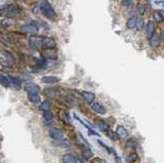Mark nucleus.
<instances>
[{
    "mask_svg": "<svg viewBox=\"0 0 164 163\" xmlns=\"http://www.w3.org/2000/svg\"><path fill=\"white\" fill-rule=\"evenodd\" d=\"M41 82L44 84H55L60 82V78L55 76H44L41 78Z\"/></svg>",
    "mask_w": 164,
    "mask_h": 163,
    "instance_id": "nucleus-13",
    "label": "nucleus"
},
{
    "mask_svg": "<svg viewBox=\"0 0 164 163\" xmlns=\"http://www.w3.org/2000/svg\"><path fill=\"white\" fill-rule=\"evenodd\" d=\"M40 9L42 11V13L44 14V17H47L48 20L57 19V13L54 11V7L51 6V4L49 3L47 0H42V1H41Z\"/></svg>",
    "mask_w": 164,
    "mask_h": 163,
    "instance_id": "nucleus-2",
    "label": "nucleus"
},
{
    "mask_svg": "<svg viewBox=\"0 0 164 163\" xmlns=\"http://www.w3.org/2000/svg\"><path fill=\"white\" fill-rule=\"evenodd\" d=\"M80 94H81V97L85 100V102H87V103H89V104H92L95 100V94L91 91L82 90V91H80Z\"/></svg>",
    "mask_w": 164,
    "mask_h": 163,
    "instance_id": "nucleus-9",
    "label": "nucleus"
},
{
    "mask_svg": "<svg viewBox=\"0 0 164 163\" xmlns=\"http://www.w3.org/2000/svg\"><path fill=\"white\" fill-rule=\"evenodd\" d=\"M43 118H44V120L49 123V122L52 121V119H54V115H52V113L49 111V112H45L44 114H43Z\"/></svg>",
    "mask_w": 164,
    "mask_h": 163,
    "instance_id": "nucleus-31",
    "label": "nucleus"
},
{
    "mask_svg": "<svg viewBox=\"0 0 164 163\" xmlns=\"http://www.w3.org/2000/svg\"><path fill=\"white\" fill-rule=\"evenodd\" d=\"M159 38H160V41L164 42V32H161V34H160Z\"/></svg>",
    "mask_w": 164,
    "mask_h": 163,
    "instance_id": "nucleus-34",
    "label": "nucleus"
},
{
    "mask_svg": "<svg viewBox=\"0 0 164 163\" xmlns=\"http://www.w3.org/2000/svg\"><path fill=\"white\" fill-rule=\"evenodd\" d=\"M162 13H163V20H164V11H162ZM164 23V22H163Z\"/></svg>",
    "mask_w": 164,
    "mask_h": 163,
    "instance_id": "nucleus-38",
    "label": "nucleus"
},
{
    "mask_svg": "<svg viewBox=\"0 0 164 163\" xmlns=\"http://www.w3.org/2000/svg\"><path fill=\"white\" fill-rule=\"evenodd\" d=\"M153 16H154V22L158 23H163L164 20H163V13H162V10H155L153 13Z\"/></svg>",
    "mask_w": 164,
    "mask_h": 163,
    "instance_id": "nucleus-21",
    "label": "nucleus"
},
{
    "mask_svg": "<svg viewBox=\"0 0 164 163\" xmlns=\"http://www.w3.org/2000/svg\"><path fill=\"white\" fill-rule=\"evenodd\" d=\"M10 65L9 64H4V63H2L1 61H0V71H2V72H9L11 68L9 67Z\"/></svg>",
    "mask_w": 164,
    "mask_h": 163,
    "instance_id": "nucleus-30",
    "label": "nucleus"
},
{
    "mask_svg": "<svg viewBox=\"0 0 164 163\" xmlns=\"http://www.w3.org/2000/svg\"><path fill=\"white\" fill-rule=\"evenodd\" d=\"M115 160H116V163H122L121 159H120V157H119V156L115 155Z\"/></svg>",
    "mask_w": 164,
    "mask_h": 163,
    "instance_id": "nucleus-35",
    "label": "nucleus"
},
{
    "mask_svg": "<svg viewBox=\"0 0 164 163\" xmlns=\"http://www.w3.org/2000/svg\"><path fill=\"white\" fill-rule=\"evenodd\" d=\"M20 32H22L23 34H30L32 36V35H36L37 34L38 28H37L36 25L29 24V25L23 26V27L20 28Z\"/></svg>",
    "mask_w": 164,
    "mask_h": 163,
    "instance_id": "nucleus-4",
    "label": "nucleus"
},
{
    "mask_svg": "<svg viewBox=\"0 0 164 163\" xmlns=\"http://www.w3.org/2000/svg\"><path fill=\"white\" fill-rule=\"evenodd\" d=\"M149 41H150V45H151L153 48H158V47L160 46V43H161L159 36H157L156 34H155L154 36L152 37L150 40H149Z\"/></svg>",
    "mask_w": 164,
    "mask_h": 163,
    "instance_id": "nucleus-20",
    "label": "nucleus"
},
{
    "mask_svg": "<svg viewBox=\"0 0 164 163\" xmlns=\"http://www.w3.org/2000/svg\"><path fill=\"white\" fill-rule=\"evenodd\" d=\"M42 40L43 38H41L40 36H37V35H32V36L29 38V45L32 49L34 50H40L41 47H42Z\"/></svg>",
    "mask_w": 164,
    "mask_h": 163,
    "instance_id": "nucleus-3",
    "label": "nucleus"
},
{
    "mask_svg": "<svg viewBox=\"0 0 164 163\" xmlns=\"http://www.w3.org/2000/svg\"><path fill=\"white\" fill-rule=\"evenodd\" d=\"M129 1H130V0H122V3L124 5H128V4H129Z\"/></svg>",
    "mask_w": 164,
    "mask_h": 163,
    "instance_id": "nucleus-36",
    "label": "nucleus"
},
{
    "mask_svg": "<svg viewBox=\"0 0 164 163\" xmlns=\"http://www.w3.org/2000/svg\"><path fill=\"white\" fill-rule=\"evenodd\" d=\"M144 8H145L144 6H140L139 9H140V13H144Z\"/></svg>",
    "mask_w": 164,
    "mask_h": 163,
    "instance_id": "nucleus-37",
    "label": "nucleus"
},
{
    "mask_svg": "<svg viewBox=\"0 0 164 163\" xmlns=\"http://www.w3.org/2000/svg\"><path fill=\"white\" fill-rule=\"evenodd\" d=\"M155 31H156V26H155L154 21H149L146 25V34H147V38L150 40L152 37L155 35Z\"/></svg>",
    "mask_w": 164,
    "mask_h": 163,
    "instance_id": "nucleus-5",
    "label": "nucleus"
},
{
    "mask_svg": "<svg viewBox=\"0 0 164 163\" xmlns=\"http://www.w3.org/2000/svg\"><path fill=\"white\" fill-rule=\"evenodd\" d=\"M20 8L19 6H17V5L9 4L0 7V14H2V16L6 17H11L13 19L14 17L20 16Z\"/></svg>",
    "mask_w": 164,
    "mask_h": 163,
    "instance_id": "nucleus-1",
    "label": "nucleus"
},
{
    "mask_svg": "<svg viewBox=\"0 0 164 163\" xmlns=\"http://www.w3.org/2000/svg\"><path fill=\"white\" fill-rule=\"evenodd\" d=\"M107 133H108V136H109L111 139H113V141H117V139H119V136L116 133V132H111V130H108Z\"/></svg>",
    "mask_w": 164,
    "mask_h": 163,
    "instance_id": "nucleus-32",
    "label": "nucleus"
},
{
    "mask_svg": "<svg viewBox=\"0 0 164 163\" xmlns=\"http://www.w3.org/2000/svg\"><path fill=\"white\" fill-rule=\"evenodd\" d=\"M91 109L93 112H95L96 114H99V115H104V114H106V112H107L106 108L102 106V104L96 103V102L91 104Z\"/></svg>",
    "mask_w": 164,
    "mask_h": 163,
    "instance_id": "nucleus-10",
    "label": "nucleus"
},
{
    "mask_svg": "<svg viewBox=\"0 0 164 163\" xmlns=\"http://www.w3.org/2000/svg\"><path fill=\"white\" fill-rule=\"evenodd\" d=\"M81 156H82V158H83V159L89 160L93 156V153H92V151L89 149V148H84V149L82 150V152H81Z\"/></svg>",
    "mask_w": 164,
    "mask_h": 163,
    "instance_id": "nucleus-22",
    "label": "nucleus"
},
{
    "mask_svg": "<svg viewBox=\"0 0 164 163\" xmlns=\"http://www.w3.org/2000/svg\"><path fill=\"white\" fill-rule=\"evenodd\" d=\"M49 135H50L51 139H55V141L62 139L64 136L63 132H62L61 129L57 128V127H50V128H49Z\"/></svg>",
    "mask_w": 164,
    "mask_h": 163,
    "instance_id": "nucleus-6",
    "label": "nucleus"
},
{
    "mask_svg": "<svg viewBox=\"0 0 164 163\" xmlns=\"http://www.w3.org/2000/svg\"><path fill=\"white\" fill-rule=\"evenodd\" d=\"M28 98L32 104H38L41 101L39 94H28Z\"/></svg>",
    "mask_w": 164,
    "mask_h": 163,
    "instance_id": "nucleus-24",
    "label": "nucleus"
},
{
    "mask_svg": "<svg viewBox=\"0 0 164 163\" xmlns=\"http://www.w3.org/2000/svg\"><path fill=\"white\" fill-rule=\"evenodd\" d=\"M43 54L47 59H57V52H55L54 49H45Z\"/></svg>",
    "mask_w": 164,
    "mask_h": 163,
    "instance_id": "nucleus-26",
    "label": "nucleus"
},
{
    "mask_svg": "<svg viewBox=\"0 0 164 163\" xmlns=\"http://www.w3.org/2000/svg\"><path fill=\"white\" fill-rule=\"evenodd\" d=\"M52 145H54V147H58V148H69L70 146H71L70 142L68 141V139H58V141L52 143Z\"/></svg>",
    "mask_w": 164,
    "mask_h": 163,
    "instance_id": "nucleus-14",
    "label": "nucleus"
},
{
    "mask_svg": "<svg viewBox=\"0 0 164 163\" xmlns=\"http://www.w3.org/2000/svg\"><path fill=\"white\" fill-rule=\"evenodd\" d=\"M24 88L28 94H39L41 91L40 86L37 85V84H34V83H27Z\"/></svg>",
    "mask_w": 164,
    "mask_h": 163,
    "instance_id": "nucleus-7",
    "label": "nucleus"
},
{
    "mask_svg": "<svg viewBox=\"0 0 164 163\" xmlns=\"http://www.w3.org/2000/svg\"><path fill=\"white\" fill-rule=\"evenodd\" d=\"M116 133L118 135V136L120 139H127V136H128L127 129L125 128L124 126H122V125H118V126H117Z\"/></svg>",
    "mask_w": 164,
    "mask_h": 163,
    "instance_id": "nucleus-15",
    "label": "nucleus"
},
{
    "mask_svg": "<svg viewBox=\"0 0 164 163\" xmlns=\"http://www.w3.org/2000/svg\"><path fill=\"white\" fill-rule=\"evenodd\" d=\"M10 83H11V85L13 86L14 89L19 90V89L22 88L23 82H22V79L19 77H11L10 78Z\"/></svg>",
    "mask_w": 164,
    "mask_h": 163,
    "instance_id": "nucleus-16",
    "label": "nucleus"
},
{
    "mask_svg": "<svg viewBox=\"0 0 164 163\" xmlns=\"http://www.w3.org/2000/svg\"><path fill=\"white\" fill-rule=\"evenodd\" d=\"M96 126H98L101 130H104V132H108V130H109V126H108V124L102 120L96 121Z\"/></svg>",
    "mask_w": 164,
    "mask_h": 163,
    "instance_id": "nucleus-29",
    "label": "nucleus"
},
{
    "mask_svg": "<svg viewBox=\"0 0 164 163\" xmlns=\"http://www.w3.org/2000/svg\"><path fill=\"white\" fill-rule=\"evenodd\" d=\"M63 163H78L77 157L72 153H67L63 156Z\"/></svg>",
    "mask_w": 164,
    "mask_h": 163,
    "instance_id": "nucleus-12",
    "label": "nucleus"
},
{
    "mask_svg": "<svg viewBox=\"0 0 164 163\" xmlns=\"http://www.w3.org/2000/svg\"><path fill=\"white\" fill-rule=\"evenodd\" d=\"M143 20H139V19H137V24H136V28H142L143 27Z\"/></svg>",
    "mask_w": 164,
    "mask_h": 163,
    "instance_id": "nucleus-33",
    "label": "nucleus"
},
{
    "mask_svg": "<svg viewBox=\"0 0 164 163\" xmlns=\"http://www.w3.org/2000/svg\"><path fill=\"white\" fill-rule=\"evenodd\" d=\"M145 1H148V0H145Z\"/></svg>",
    "mask_w": 164,
    "mask_h": 163,
    "instance_id": "nucleus-39",
    "label": "nucleus"
},
{
    "mask_svg": "<svg viewBox=\"0 0 164 163\" xmlns=\"http://www.w3.org/2000/svg\"><path fill=\"white\" fill-rule=\"evenodd\" d=\"M0 51H1V54L5 57V59H6V61H7V64H9V65H13L14 59H13V54H11L10 52L6 51V50H0Z\"/></svg>",
    "mask_w": 164,
    "mask_h": 163,
    "instance_id": "nucleus-23",
    "label": "nucleus"
},
{
    "mask_svg": "<svg viewBox=\"0 0 164 163\" xmlns=\"http://www.w3.org/2000/svg\"><path fill=\"white\" fill-rule=\"evenodd\" d=\"M58 115H60V119L61 121L63 122L64 124L66 125H71V117H70L69 113L67 111H64V110H61L58 112Z\"/></svg>",
    "mask_w": 164,
    "mask_h": 163,
    "instance_id": "nucleus-11",
    "label": "nucleus"
},
{
    "mask_svg": "<svg viewBox=\"0 0 164 163\" xmlns=\"http://www.w3.org/2000/svg\"><path fill=\"white\" fill-rule=\"evenodd\" d=\"M0 84H1L2 86L5 87V88H8L11 83H10V80L8 79V78L6 76H4V75H0Z\"/></svg>",
    "mask_w": 164,
    "mask_h": 163,
    "instance_id": "nucleus-25",
    "label": "nucleus"
},
{
    "mask_svg": "<svg viewBox=\"0 0 164 163\" xmlns=\"http://www.w3.org/2000/svg\"><path fill=\"white\" fill-rule=\"evenodd\" d=\"M42 46L45 49H54L55 46H57V43L52 38H49V37H45L42 40Z\"/></svg>",
    "mask_w": 164,
    "mask_h": 163,
    "instance_id": "nucleus-8",
    "label": "nucleus"
},
{
    "mask_svg": "<svg viewBox=\"0 0 164 163\" xmlns=\"http://www.w3.org/2000/svg\"><path fill=\"white\" fill-rule=\"evenodd\" d=\"M50 108H51L50 102L46 100V101L43 102V103H41V104H40L39 110H40V111H42L43 113H45V112H49V111H50Z\"/></svg>",
    "mask_w": 164,
    "mask_h": 163,
    "instance_id": "nucleus-19",
    "label": "nucleus"
},
{
    "mask_svg": "<svg viewBox=\"0 0 164 163\" xmlns=\"http://www.w3.org/2000/svg\"><path fill=\"white\" fill-rule=\"evenodd\" d=\"M126 145L129 148H131V149H136V148L139 147V142L134 138H130L126 141Z\"/></svg>",
    "mask_w": 164,
    "mask_h": 163,
    "instance_id": "nucleus-28",
    "label": "nucleus"
},
{
    "mask_svg": "<svg viewBox=\"0 0 164 163\" xmlns=\"http://www.w3.org/2000/svg\"><path fill=\"white\" fill-rule=\"evenodd\" d=\"M0 25H1L3 28H9L11 26L14 25V20L11 19V17H4V19L1 20Z\"/></svg>",
    "mask_w": 164,
    "mask_h": 163,
    "instance_id": "nucleus-17",
    "label": "nucleus"
},
{
    "mask_svg": "<svg viewBox=\"0 0 164 163\" xmlns=\"http://www.w3.org/2000/svg\"><path fill=\"white\" fill-rule=\"evenodd\" d=\"M139 160V155L136 152H131L129 155L127 156L126 162L127 163H136V161Z\"/></svg>",
    "mask_w": 164,
    "mask_h": 163,
    "instance_id": "nucleus-27",
    "label": "nucleus"
},
{
    "mask_svg": "<svg viewBox=\"0 0 164 163\" xmlns=\"http://www.w3.org/2000/svg\"><path fill=\"white\" fill-rule=\"evenodd\" d=\"M136 24H137V17H131L127 20L126 22V28L127 29H134L136 28Z\"/></svg>",
    "mask_w": 164,
    "mask_h": 163,
    "instance_id": "nucleus-18",
    "label": "nucleus"
}]
</instances>
